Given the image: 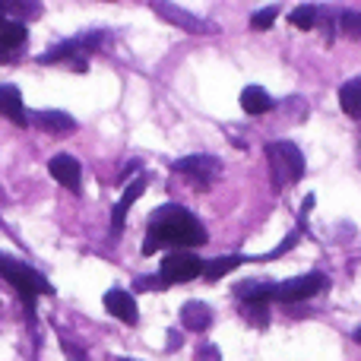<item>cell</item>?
<instances>
[{
    "instance_id": "cell-1",
    "label": "cell",
    "mask_w": 361,
    "mask_h": 361,
    "mask_svg": "<svg viewBox=\"0 0 361 361\" xmlns=\"http://www.w3.org/2000/svg\"><path fill=\"white\" fill-rule=\"evenodd\" d=\"M206 244V228L184 206H159L149 216V231L143 241V257H152L159 247H200Z\"/></svg>"
},
{
    "instance_id": "cell-2",
    "label": "cell",
    "mask_w": 361,
    "mask_h": 361,
    "mask_svg": "<svg viewBox=\"0 0 361 361\" xmlns=\"http://www.w3.org/2000/svg\"><path fill=\"white\" fill-rule=\"evenodd\" d=\"M0 279H6L19 295H23L29 317H35V298L38 295H54V286H51L38 269L25 267V263L13 260V257H6V254H0Z\"/></svg>"
},
{
    "instance_id": "cell-3",
    "label": "cell",
    "mask_w": 361,
    "mask_h": 361,
    "mask_svg": "<svg viewBox=\"0 0 361 361\" xmlns=\"http://www.w3.org/2000/svg\"><path fill=\"white\" fill-rule=\"evenodd\" d=\"M267 162H269V175H273L276 190L298 184V180L305 178V171H307L301 149L295 143H288V140H279V143L267 146Z\"/></svg>"
},
{
    "instance_id": "cell-4",
    "label": "cell",
    "mask_w": 361,
    "mask_h": 361,
    "mask_svg": "<svg viewBox=\"0 0 361 361\" xmlns=\"http://www.w3.org/2000/svg\"><path fill=\"white\" fill-rule=\"evenodd\" d=\"M105 42V32H86V35H76V38H67V42L54 44L51 51H44L38 57V63H73V61H86V54H92L99 44Z\"/></svg>"
},
{
    "instance_id": "cell-5",
    "label": "cell",
    "mask_w": 361,
    "mask_h": 361,
    "mask_svg": "<svg viewBox=\"0 0 361 361\" xmlns=\"http://www.w3.org/2000/svg\"><path fill=\"white\" fill-rule=\"evenodd\" d=\"M197 276H203V260L190 250H175L162 260L159 267V279L165 286H180V282H193Z\"/></svg>"
},
{
    "instance_id": "cell-6",
    "label": "cell",
    "mask_w": 361,
    "mask_h": 361,
    "mask_svg": "<svg viewBox=\"0 0 361 361\" xmlns=\"http://www.w3.org/2000/svg\"><path fill=\"white\" fill-rule=\"evenodd\" d=\"M326 286L324 273H305L295 276V279H286L273 288V301H282V305H295V301H307Z\"/></svg>"
},
{
    "instance_id": "cell-7",
    "label": "cell",
    "mask_w": 361,
    "mask_h": 361,
    "mask_svg": "<svg viewBox=\"0 0 361 361\" xmlns=\"http://www.w3.org/2000/svg\"><path fill=\"white\" fill-rule=\"evenodd\" d=\"M175 171L180 178L193 180L200 190H206L212 180L222 175V162H219L216 156H187V159H178L175 162Z\"/></svg>"
},
{
    "instance_id": "cell-8",
    "label": "cell",
    "mask_w": 361,
    "mask_h": 361,
    "mask_svg": "<svg viewBox=\"0 0 361 361\" xmlns=\"http://www.w3.org/2000/svg\"><path fill=\"white\" fill-rule=\"evenodd\" d=\"M152 10H156L162 19H169L171 25H178V29L193 32V35H216V32H219V25H216V23L193 16V13L180 10V6H175V4H152Z\"/></svg>"
},
{
    "instance_id": "cell-9",
    "label": "cell",
    "mask_w": 361,
    "mask_h": 361,
    "mask_svg": "<svg viewBox=\"0 0 361 361\" xmlns=\"http://www.w3.org/2000/svg\"><path fill=\"white\" fill-rule=\"evenodd\" d=\"M25 38H29V32L23 23L0 16V61H10L19 51H25Z\"/></svg>"
},
{
    "instance_id": "cell-10",
    "label": "cell",
    "mask_w": 361,
    "mask_h": 361,
    "mask_svg": "<svg viewBox=\"0 0 361 361\" xmlns=\"http://www.w3.org/2000/svg\"><path fill=\"white\" fill-rule=\"evenodd\" d=\"M105 311L111 314V317H118L121 324H127V326H133L140 320L137 298H133L130 292H124V288H111V292H105Z\"/></svg>"
},
{
    "instance_id": "cell-11",
    "label": "cell",
    "mask_w": 361,
    "mask_h": 361,
    "mask_svg": "<svg viewBox=\"0 0 361 361\" xmlns=\"http://www.w3.org/2000/svg\"><path fill=\"white\" fill-rule=\"evenodd\" d=\"M48 171H51V178H54L61 187H67V190H80V184H82V165L76 162L73 156H67V152L54 156L48 162Z\"/></svg>"
},
{
    "instance_id": "cell-12",
    "label": "cell",
    "mask_w": 361,
    "mask_h": 361,
    "mask_svg": "<svg viewBox=\"0 0 361 361\" xmlns=\"http://www.w3.org/2000/svg\"><path fill=\"white\" fill-rule=\"evenodd\" d=\"M143 190H146V175L133 178L130 184L124 187V193H121L118 206H114V209H111V231H114V235H118V231L124 228V219H127V212H130V206L137 203L140 197H143Z\"/></svg>"
},
{
    "instance_id": "cell-13",
    "label": "cell",
    "mask_w": 361,
    "mask_h": 361,
    "mask_svg": "<svg viewBox=\"0 0 361 361\" xmlns=\"http://www.w3.org/2000/svg\"><path fill=\"white\" fill-rule=\"evenodd\" d=\"M0 114H4V118H10L16 127H29L32 124L29 111H25V105H23V95H19V89L10 86V82H4V86H0Z\"/></svg>"
},
{
    "instance_id": "cell-14",
    "label": "cell",
    "mask_w": 361,
    "mask_h": 361,
    "mask_svg": "<svg viewBox=\"0 0 361 361\" xmlns=\"http://www.w3.org/2000/svg\"><path fill=\"white\" fill-rule=\"evenodd\" d=\"M273 288L269 282H260V279H250V282H241L235 288V298L241 301L244 307H267L273 301Z\"/></svg>"
},
{
    "instance_id": "cell-15",
    "label": "cell",
    "mask_w": 361,
    "mask_h": 361,
    "mask_svg": "<svg viewBox=\"0 0 361 361\" xmlns=\"http://www.w3.org/2000/svg\"><path fill=\"white\" fill-rule=\"evenodd\" d=\"M212 324V307L206 301H187L180 305V326L190 333H203Z\"/></svg>"
},
{
    "instance_id": "cell-16",
    "label": "cell",
    "mask_w": 361,
    "mask_h": 361,
    "mask_svg": "<svg viewBox=\"0 0 361 361\" xmlns=\"http://www.w3.org/2000/svg\"><path fill=\"white\" fill-rule=\"evenodd\" d=\"M29 121H35L44 133H73L76 130L73 114H67V111H32Z\"/></svg>"
},
{
    "instance_id": "cell-17",
    "label": "cell",
    "mask_w": 361,
    "mask_h": 361,
    "mask_svg": "<svg viewBox=\"0 0 361 361\" xmlns=\"http://www.w3.org/2000/svg\"><path fill=\"white\" fill-rule=\"evenodd\" d=\"M244 263H247V257H241V254L216 257V260L203 263V279H206V282H219V279H225L228 273H238Z\"/></svg>"
},
{
    "instance_id": "cell-18",
    "label": "cell",
    "mask_w": 361,
    "mask_h": 361,
    "mask_svg": "<svg viewBox=\"0 0 361 361\" xmlns=\"http://www.w3.org/2000/svg\"><path fill=\"white\" fill-rule=\"evenodd\" d=\"M273 95L267 92L263 86H247L241 92V108H244V114H250V118H260V114H267V111H273Z\"/></svg>"
},
{
    "instance_id": "cell-19",
    "label": "cell",
    "mask_w": 361,
    "mask_h": 361,
    "mask_svg": "<svg viewBox=\"0 0 361 361\" xmlns=\"http://www.w3.org/2000/svg\"><path fill=\"white\" fill-rule=\"evenodd\" d=\"M339 108H343L349 118H361V76L339 86Z\"/></svg>"
},
{
    "instance_id": "cell-20",
    "label": "cell",
    "mask_w": 361,
    "mask_h": 361,
    "mask_svg": "<svg viewBox=\"0 0 361 361\" xmlns=\"http://www.w3.org/2000/svg\"><path fill=\"white\" fill-rule=\"evenodd\" d=\"M292 25L295 29H317L320 25V6H314V4H301V6H295L292 10Z\"/></svg>"
},
{
    "instance_id": "cell-21",
    "label": "cell",
    "mask_w": 361,
    "mask_h": 361,
    "mask_svg": "<svg viewBox=\"0 0 361 361\" xmlns=\"http://www.w3.org/2000/svg\"><path fill=\"white\" fill-rule=\"evenodd\" d=\"M276 13H279V6H267V10H257L254 16H250V29H269V25L276 23Z\"/></svg>"
},
{
    "instance_id": "cell-22",
    "label": "cell",
    "mask_w": 361,
    "mask_h": 361,
    "mask_svg": "<svg viewBox=\"0 0 361 361\" xmlns=\"http://www.w3.org/2000/svg\"><path fill=\"white\" fill-rule=\"evenodd\" d=\"M339 29L349 38H361V13H343L339 16Z\"/></svg>"
},
{
    "instance_id": "cell-23",
    "label": "cell",
    "mask_w": 361,
    "mask_h": 361,
    "mask_svg": "<svg viewBox=\"0 0 361 361\" xmlns=\"http://www.w3.org/2000/svg\"><path fill=\"white\" fill-rule=\"evenodd\" d=\"M133 288H137V292H149V288H169V286H165L156 273V276H140V279L133 282Z\"/></svg>"
},
{
    "instance_id": "cell-24",
    "label": "cell",
    "mask_w": 361,
    "mask_h": 361,
    "mask_svg": "<svg viewBox=\"0 0 361 361\" xmlns=\"http://www.w3.org/2000/svg\"><path fill=\"white\" fill-rule=\"evenodd\" d=\"M222 355H219V345H209V343H203L197 349V361H219Z\"/></svg>"
},
{
    "instance_id": "cell-25",
    "label": "cell",
    "mask_w": 361,
    "mask_h": 361,
    "mask_svg": "<svg viewBox=\"0 0 361 361\" xmlns=\"http://www.w3.org/2000/svg\"><path fill=\"white\" fill-rule=\"evenodd\" d=\"M63 349H67V355H70V361H86V358H82V352H80V349H76V345L63 343Z\"/></svg>"
},
{
    "instance_id": "cell-26",
    "label": "cell",
    "mask_w": 361,
    "mask_h": 361,
    "mask_svg": "<svg viewBox=\"0 0 361 361\" xmlns=\"http://www.w3.org/2000/svg\"><path fill=\"white\" fill-rule=\"evenodd\" d=\"M178 345H180V333H169V349H171V352H175V349H178Z\"/></svg>"
},
{
    "instance_id": "cell-27",
    "label": "cell",
    "mask_w": 361,
    "mask_h": 361,
    "mask_svg": "<svg viewBox=\"0 0 361 361\" xmlns=\"http://www.w3.org/2000/svg\"><path fill=\"white\" fill-rule=\"evenodd\" d=\"M355 343H361V326H358V330H355Z\"/></svg>"
},
{
    "instance_id": "cell-28",
    "label": "cell",
    "mask_w": 361,
    "mask_h": 361,
    "mask_svg": "<svg viewBox=\"0 0 361 361\" xmlns=\"http://www.w3.org/2000/svg\"><path fill=\"white\" fill-rule=\"evenodd\" d=\"M118 361H133V358H118Z\"/></svg>"
}]
</instances>
